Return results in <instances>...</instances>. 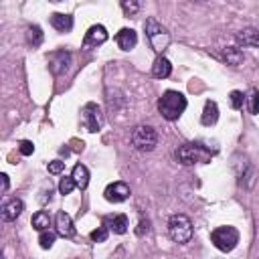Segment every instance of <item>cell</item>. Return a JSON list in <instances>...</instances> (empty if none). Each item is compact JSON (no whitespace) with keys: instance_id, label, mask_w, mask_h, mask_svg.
Returning a JSON list of instances; mask_svg holds the SVG:
<instances>
[{"instance_id":"6da1fadb","label":"cell","mask_w":259,"mask_h":259,"mask_svg":"<svg viewBox=\"0 0 259 259\" xmlns=\"http://www.w3.org/2000/svg\"><path fill=\"white\" fill-rule=\"evenodd\" d=\"M184 109H186V97H184L180 91L168 89V91H164L162 97L158 99V111H160V115H162L164 119H168V121L178 119V117L184 113Z\"/></svg>"},{"instance_id":"7a4b0ae2","label":"cell","mask_w":259,"mask_h":259,"mask_svg":"<svg viewBox=\"0 0 259 259\" xmlns=\"http://www.w3.org/2000/svg\"><path fill=\"white\" fill-rule=\"evenodd\" d=\"M210 158H212V152H210L206 146L198 144V142H194V144H182V146H178V150H176V160H178L180 164H184V166L208 164Z\"/></svg>"},{"instance_id":"3957f363","label":"cell","mask_w":259,"mask_h":259,"mask_svg":"<svg viewBox=\"0 0 259 259\" xmlns=\"http://www.w3.org/2000/svg\"><path fill=\"white\" fill-rule=\"evenodd\" d=\"M144 30H146V36H148V42L152 45V49L158 55H162V51L170 45V32L166 30V26L160 24L154 16H150L144 22Z\"/></svg>"},{"instance_id":"277c9868","label":"cell","mask_w":259,"mask_h":259,"mask_svg":"<svg viewBox=\"0 0 259 259\" xmlns=\"http://www.w3.org/2000/svg\"><path fill=\"white\" fill-rule=\"evenodd\" d=\"M168 237L178 245L188 243L192 239V221L182 212L172 214L168 219Z\"/></svg>"},{"instance_id":"5b68a950","label":"cell","mask_w":259,"mask_h":259,"mask_svg":"<svg viewBox=\"0 0 259 259\" xmlns=\"http://www.w3.org/2000/svg\"><path fill=\"white\" fill-rule=\"evenodd\" d=\"M130 142L138 152H152L158 146V132L152 125H136L130 134Z\"/></svg>"},{"instance_id":"8992f818","label":"cell","mask_w":259,"mask_h":259,"mask_svg":"<svg viewBox=\"0 0 259 259\" xmlns=\"http://www.w3.org/2000/svg\"><path fill=\"white\" fill-rule=\"evenodd\" d=\"M210 241H212V245H214L219 251L229 253V251H233V249L237 247V243H239V231H237L235 227H231V225L217 227V229H212V233H210Z\"/></svg>"},{"instance_id":"52a82bcc","label":"cell","mask_w":259,"mask_h":259,"mask_svg":"<svg viewBox=\"0 0 259 259\" xmlns=\"http://www.w3.org/2000/svg\"><path fill=\"white\" fill-rule=\"evenodd\" d=\"M79 117H81V125H83L87 132H91V134L99 132V130L103 127V123H105V117H103L101 107H99L97 103H93V101H89V103H85V105L81 107Z\"/></svg>"},{"instance_id":"ba28073f","label":"cell","mask_w":259,"mask_h":259,"mask_svg":"<svg viewBox=\"0 0 259 259\" xmlns=\"http://www.w3.org/2000/svg\"><path fill=\"white\" fill-rule=\"evenodd\" d=\"M71 67V53L69 51H55L49 55V69L53 75H65Z\"/></svg>"},{"instance_id":"9c48e42d","label":"cell","mask_w":259,"mask_h":259,"mask_svg":"<svg viewBox=\"0 0 259 259\" xmlns=\"http://www.w3.org/2000/svg\"><path fill=\"white\" fill-rule=\"evenodd\" d=\"M103 198H105L107 202L119 204V202H123V200L130 198V186H127L125 182H111V184L105 186Z\"/></svg>"},{"instance_id":"30bf717a","label":"cell","mask_w":259,"mask_h":259,"mask_svg":"<svg viewBox=\"0 0 259 259\" xmlns=\"http://www.w3.org/2000/svg\"><path fill=\"white\" fill-rule=\"evenodd\" d=\"M109 38L107 34V28L103 24H93L87 32H85V38H83V47L85 49H91V47H99L103 45L105 40Z\"/></svg>"},{"instance_id":"8fae6325","label":"cell","mask_w":259,"mask_h":259,"mask_svg":"<svg viewBox=\"0 0 259 259\" xmlns=\"http://www.w3.org/2000/svg\"><path fill=\"white\" fill-rule=\"evenodd\" d=\"M22 210H24V202L20 198H10V200H6L2 204L0 217H2L4 223H10V221H16L22 214Z\"/></svg>"},{"instance_id":"7c38bea8","label":"cell","mask_w":259,"mask_h":259,"mask_svg":"<svg viewBox=\"0 0 259 259\" xmlns=\"http://www.w3.org/2000/svg\"><path fill=\"white\" fill-rule=\"evenodd\" d=\"M55 227H57V235L65 237V239H73L75 237V225H73V219L65 212V210H59L57 217H55Z\"/></svg>"},{"instance_id":"4fadbf2b","label":"cell","mask_w":259,"mask_h":259,"mask_svg":"<svg viewBox=\"0 0 259 259\" xmlns=\"http://www.w3.org/2000/svg\"><path fill=\"white\" fill-rule=\"evenodd\" d=\"M103 227H107V231H111L115 235H123L130 227V219L125 214H107L103 219Z\"/></svg>"},{"instance_id":"5bb4252c","label":"cell","mask_w":259,"mask_h":259,"mask_svg":"<svg viewBox=\"0 0 259 259\" xmlns=\"http://www.w3.org/2000/svg\"><path fill=\"white\" fill-rule=\"evenodd\" d=\"M235 40L241 47H257L259 49V30L253 26H245L235 34Z\"/></svg>"},{"instance_id":"9a60e30c","label":"cell","mask_w":259,"mask_h":259,"mask_svg":"<svg viewBox=\"0 0 259 259\" xmlns=\"http://www.w3.org/2000/svg\"><path fill=\"white\" fill-rule=\"evenodd\" d=\"M115 42L121 51H132L136 45H138V34L134 28H121L117 34H115Z\"/></svg>"},{"instance_id":"2e32d148","label":"cell","mask_w":259,"mask_h":259,"mask_svg":"<svg viewBox=\"0 0 259 259\" xmlns=\"http://www.w3.org/2000/svg\"><path fill=\"white\" fill-rule=\"evenodd\" d=\"M51 26L59 32H69L73 28V16L63 14V12H53L51 14Z\"/></svg>"},{"instance_id":"e0dca14e","label":"cell","mask_w":259,"mask_h":259,"mask_svg":"<svg viewBox=\"0 0 259 259\" xmlns=\"http://www.w3.org/2000/svg\"><path fill=\"white\" fill-rule=\"evenodd\" d=\"M170 73H172L170 61H168L164 55H158L156 61H154V65H152V75H154L156 79H166V77H170Z\"/></svg>"},{"instance_id":"ac0fdd59","label":"cell","mask_w":259,"mask_h":259,"mask_svg":"<svg viewBox=\"0 0 259 259\" xmlns=\"http://www.w3.org/2000/svg\"><path fill=\"white\" fill-rule=\"evenodd\" d=\"M217 119H219V105H217L214 101H206V103H204V107H202L200 123H202V125H206V127H210V125H214V123H217Z\"/></svg>"},{"instance_id":"d6986e66","label":"cell","mask_w":259,"mask_h":259,"mask_svg":"<svg viewBox=\"0 0 259 259\" xmlns=\"http://www.w3.org/2000/svg\"><path fill=\"white\" fill-rule=\"evenodd\" d=\"M24 36H26V42H28V47H32V49L40 47V45H42V38H45V34H42V28H40L38 24H30V26H26V32H24Z\"/></svg>"},{"instance_id":"ffe728a7","label":"cell","mask_w":259,"mask_h":259,"mask_svg":"<svg viewBox=\"0 0 259 259\" xmlns=\"http://www.w3.org/2000/svg\"><path fill=\"white\" fill-rule=\"evenodd\" d=\"M223 59L227 61V65L239 67L245 57H243V51L239 47H227V49H223Z\"/></svg>"},{"instance_id":"44dd1931","label":"cell","mask_w":259,"mask_h":259,"mask_svg":"<svg viewBox=\"0 0 259 259\" xmlns=\"http://www.w3.org/2000/svg\"><path fill=\"white\" fill-rule=\"evenodd\" d=\"M71 176H73V180H75L77 188H81V190H85V188H87V184H89V170H87V166L77 164V166L73 168Z\"/></svg>"},{"instance_id":"7402d4cb","label":"cell","mask_w":259,"mask_h":259,"mask_svg":"<svg viewBox=\"0 0 259 259\" xmlns=\"http://www.w3.org/2000/svg\"><path fill=\"white\" fill-rule=\"evenodd\" d=\"M30 225H32V229H36V231H49V227H51V214L47 212V210H36L34 214H32V221H30Z\"/></svg>"},{"instance_id":"603a6c76","label":"cell","mask_w":259,"mask_h":259,"mask_svg":"<svg viewBox=\"0 0 259 259\" xmlns=\"http://www.w3.org/2000/svg\"><path fill=\"white\" fill-rule=\"evenodd\" d=\"M245 103H247L249 113H259V91L257 89H251L249 95L245 97Z\"/></svg>"},{"instance_id":"cb8c5ba5","label":"cell","mask_w":259,"mask_h":259,"mask_svg":"<svg viewBox=\"0 0 259 259\" xmlns=\"http://www.w3.org/2000/svg\"><path fill=\"white\" fill-rule=\"evenodd\" d=\"M107 237H109L107 227H97V229H93V231L89 233V239H91L93 243H105Z\"/></svg>"},{"instance_id":"d4e9b609","label":"cell","mask_w":259,"mask_h":259,"mask_svg":"<svg viewBox=\"0 0 259 259\" xmlns=\"http://www.w3.org/2000/svg\"><path fill=\"white\" fill-rule=\"evenodd\" d=\"M55 239H57V233H53V231H42L38 235V243L42 249H51L55 245Z\"/></svg>"},{"instance_id":"484cf974","label":"cell","mask_w":259,"mask_h":259,"mask_svg":"<svg viewBox=\"0 0 259 259\" xmlns=\"http://www.w3.org/2000/svg\"><path fill=\"white\" fill-rule=\"evenodd\" d=\"M75 188H77V184H75L73 176H65V178H61V182H59V192H61V194H71Z\"/></svg>"},{"instance_id":"4316f807","label":"cell","mask_w":259,"mask_h":259,"mask_svg":"<svg viewBox=\"0 0 259 259\" xmlns=\"http://www.w3.org/2000/svg\"><path fill=\"white\" fill-rule=\"evenodd\" d=\"M229 103H231V107L233 109H241L243 107V103H245V95L241 93V91H231L229 93Z\"/></svg>"},{"instance_id":"83f0119b","label":"cell","mask_w":259,"mask_h":259,"mask_svg":"<svg viewBox=\"0 0 259 259\" xmlns=\"http://www.w3.org/2000/svg\"><path fill=\"white\" fill-rule=\"evenodd\" d=\"M121 10L127 16H134L140 10V2H136V0H121Z\"/></svg>"},{"instance_id":"f1b7e54d","label":"cell","mask_w":259,"mask_h":259,"mask_svg":"<svg viewBox=\"0 0 259 259\" xmlns=\"http://www.w3.org/2000/svg\"><path fill=\"white\" fill-rule=\"evenodd\" d=\"M18 152H20L22 156H30V154L34 152V144H32L30 140H22V142L18 144Z\"/></svg>"},{"instance_id":"f546056e","label":"cell","mask_w":259,"mask_h":259,"mask_svg":"<svg viewBox=\"0 0 259 259\" xmlns=\"http://www.w3.org/2000/svg\"><path fill=\"white\" fill-rule=\"evenodd\" d=\"M49 172L51 174H61L63 170H65V162H61V160H53V162H49Z\"/></svg>"},{"instance_id":"4dcf8cb0","label":"cell","mask_w":259,"mask_h":259,"mask_svg":"<svg viewBox=\"0 0 259 259\" xmlns=\"http://www.w3.org/2000/svg\"><path fill=\"white\" fill-rule=\"evenodd\" d=\"M144 231H146V233L150 231V221H144V219H142V221H140V227L136 229V233H138V235H144Z\"/></svg>"},{"instance_id":"1f68e13d","label":"cell","mask_w":259,"mask_h":259,"mask_svg":"<svg viewBox=\"0 0 259 259\" xmlns=\"http://www.w3.org/2000/svg\"><path fill=\"white\" fill-rule=\"evenodd\" d=\"M0 180H2V192H6V190H8V186H10L8 174H0Z\"/></svg>"}]
</instances>
